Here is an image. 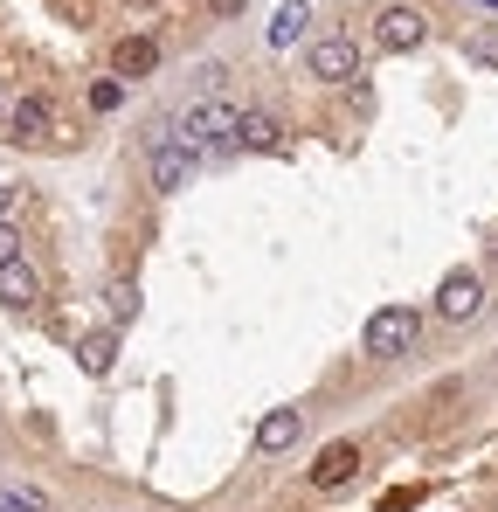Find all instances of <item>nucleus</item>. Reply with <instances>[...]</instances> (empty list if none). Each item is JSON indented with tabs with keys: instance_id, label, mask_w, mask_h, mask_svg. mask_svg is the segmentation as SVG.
I'll use <instances>...</instances> for the list:
<instances>
[{
	"instance_id": "obj_1",
	"label": "nucleus",
	"mask_w": 498,
	"mask_h": 512,
	"mask_svg": "<svg viewBox=\"0 0 498 512\" xmlns=\"http://www.w3.org/2000/svg\"><path fill=\"white\" fill-rule=\"evenodd\" d=\"M236 111H243V104H229V97H201V104H187V111L166 118V125H173V139H180L194 160H201V153H208V160H229V153H236Z\"/></svg>"
},
{
	"instance_id": "obj_2",
	"label": "nucleus",
	"mask_w": 498,
	"mask_h": 512,
	"mask_svg": "<svg viewBox=\"0 0 498 512\" xmlns=\"http://www.w3.org/2000/svg\"><path fill=\"white\" fill-rule=\"evenodd\" d=\"M415 340H422V312L415 305H381L367 319V360H402V353H415Z\"/></svg>"
},
{
	"instance_id": "obj_3",
	"label": "nucleus",
	"mask_w": 498,
	"mask_h": 512,
	"mask_svg": "<svg viewBox=\"0 0 498 512\" xmlns=\"http://www.w3.org/2000/svg\"><path fill=\"white\" fill-rule=\"evenodd\" d=\"M146 167H153V187H160V194H180L187 173H194V153L173 139V125H153V132H146Z\"/></svg>"
},
{
	"instance_id": "obj_4",
	"label": "nucleus",
	"mask_w": 498,
	"mask_h": 512,
	"mask_svg": "<svg viewBox=\"0 0 498 512\" xmlns=\"http://www.w3.org/2000/svg\"><path fill=\"white\" fill-rule=\"evenodd\" d=\"M422 35H429V14H422V7H381V14H374V49H381V56H402Z\"/></svg>"
},
{
	"instance_id": "obj_5",
	"label": "nucleus",
	"mask_w": 498,
	"mask_h": 512,
	"mask_svg": "<svg viewBox=\"0 0 498 512\" xmlns=\"http://www.w3.org/2000/svg\"><path fill=\"white\" fill-rule=\"evenodd\" d=\"M478 312H485V277H478V270H450V277L436 284V319H457V326H464V319H478Z\"/></svg>"
},
{
	"instance_id": "obj_6",
	"label": "nucleus",
	"mask_w": 498,
	"mask_h": 512,
	"mask_svg": "<svg viewBox=\"0 0 498 512\" xmlns=\"http://www.w3.org/2000/svg\"><path fill=\"white\" fill-rule=\"evenodd\" d=\"M305 70H312L319 84H353V77H360V49H353L346 35H326V42L305 49Z\"/></svg>"
},
{
	"instance_id": "obj_7",
	"label": "nucleus",
	"mask_w": 498,
	"mask_h": 512,
	"mask_svg": "<svg viewBox=\"0 0 498 512\" xmlns=\"http://www.w3.org/2000/svg\"><path fill=\"white\" fill-rule=\"evenodd\" d=\"M49 132H56V104H49V97H21V104L7 111V139H14V146H42Z\"/></svg>"
},
{
	"instance_id": "obj_8",
	"label": "nucleus",
	"mask_w": 498,
	"mask_h": 512,
	"mask_svg": "<svg viewBox=\"0 0 498 512\" xmlns=\"http://www.w3.org/2000/svg\"><path fill=\"white\" fill-rule=\"evenodd\" d=\"M0 305L35 312V305H42V270H35V263H21V256H7V263H0Z\"/></svg>"
},
{
	"instance_id": "obj_9",
	"label": "nucleus",
	"mask_w": 498,
	"mask_h": 512,
	"mask_svg": "<svg viewBox=\"0 0 498 512\" xmlns=\"http://www.w3.org/2000/svg\"><path fill=\"white\" fill-rule=\"evenodd\" d=\"M236 146H249V153H291V139H284V125L270 111H236Z\"/></svg>"
},
{
	"instance_id": "obj_10",
	"label": "nucleus",
	"mask_w": 498,
	"mask_h": 512,
	"mask_svg": "<svg viewBox=\"0 0 498 512\" xmlns=\"http://www.w3.org/2000/svg\"><path fill=\"white\" fill-rule=\"evenodd\" d=\"M111 70H118V77H153V70H160V42H153V35H125V42L111 49Z\"/></svg>"
},
{
	"instance_id": "obj_11",
	"label": "nucleus",
	"mask_w": 498,
	"mask_h": 512,
	"mask_svg": "<svg viewBox=\"0 0 498 512\" xmlns=\"http://www.w3.org/2000/svg\"><path fill=\"white\" fill-rule=\"evenodd\" d=\"M353 471H360V450H353V443H326L319 464H312V485H319V492H339Z\"/></svg>"
},
{
	"instance_id": "obj_12",
	"label": "nucleus",
	"mask_w": 498,
	"mask_h": 512,
	"mask_svg": "<svg viewBox=\"0 0 498 512\" xmlns=\"http://www.w3.org/2000/svg\"><path fill=\"white\" fill-rule=\"evenodd\" d=\"M298 436H305V416H298V409H270V416L256 423V450H270V457H277V450H291Z\"/></svg>"
},
{
	"instance_id": "obj_13",
	"label": "nucleus",
	"mask_w": 498,
	"mask_h": 512,
	"mask_svg": "<svg viewBox=\"0 0 498 512\" xmlns=\"http://www.w3.org/2000/svg\"><path fill=\"white\" fill-rule=\"evenodd\" d=\"M305 21H312V7H305V0H284L277 21H270V49H291V42L305 35Z\"/></svg>"
},
{
	"instance_id": "obj_14",
	"label": "nucleus",
	"mask_w": 498,
	"mask_h": 512,
	"mask_svg": "<svg viewBox=\"0 0 498 512\" xmlns=\"http://www.w3.org/2000/svg\"><path fill=\"white\" fill-rule=\"evenodd\" d=\"M104 305H111V326H132V319H139V284L111 277V284H104Z\"/></svg>"
},
{
	"instance_id": "obj_15",
	"label": "nucleus",
	"mask_w": 498,
	"mask_h": 512,
	"mask_svg": "<svg viewBox=\"0 0 498 512\" xmlns=\"http://www.w3.org/2000/svg\"><path fill=\"white\" fill-rule=\"evenodd\" d=\"M77 353H83V374H111V360H118V333H90Z\"/></svg>"
},
{
	"instance_id": "obj_16",
	"label": "nucleus",
	"mask_w": 498,
	"mask_h": 512,
	"mask_svg": "<svg viewBox=\"0 0 498 512\" xmlns=\"http://www.w3.org/2000/svg\"><path fill=\"white\" fill-rule=\"evenodd\" d=\"M464 56H471L478 70H498V21H485V28L464 35Z\"/></svg>"
},
{
	"instance_id": "obj_17",
	"label": "nucleus",
	"mask_w": 498,
	"mask_h": 512,
	"mask_svg": "<svg viewBox=\"0 0 498 512\" xmlns=\"http://www.w3.org/2000/svg\"><path fill=\"white\" fill-rule=\"evenodd\" d=\"M0 512H49V499L35 485H0Z\"/></svg>"
},
{
	"instance_id": "obj_18",
	"label": "nucleus",
	"mask_w": 498,
	"mask_h": 512,
	"mask_svg": "<svg viewBox=\"0 0 498 512\" xmlns=\"http://www.w3.org/2000/svg\"><path fill=\"white\" fill-rule=\"evenodd\" d=\"M125 104V77H104V84H90V111H118Z\"/></svg>"
},
{
	"instance_id": "obj_19",
	"label": "nucleus",
	"mask_w": 498,
	"mask_h": 512,
	"mask_svg": "<svg viewBox=\"0 0 498 512\" xmlns=\"http://www.w3.org/2000/svg\"><path fill=\"white\" fill-rule=\"evenodd\" d=\"M7 256H21V243H14V229L0 222V263H7Z\"/></svg>"
},
{
	"instance_id": "obj_20",
	"label": "nucleus",
	"mask_w": 498,
	"mask_h": 512,
	"mask_svg": "<svg viewBox=\"0 0 498 512\" xmlns=\"http://www.w3.org/2000/svg\"><path fill=\"white\" fill-rule=\"evenodd\" d=\"M7 208H14V180L0 173V222H7Z\"/></svg>"
},
{
	"instance_id": "obj_21",
	"label": "nucleus",
	"mask_w": 498,
	"mask_h": 512,
	"mask_svg": "<svg viewBox=\"0 0 498 512\" xmlns=\"http://www.w3.org/2000/svg\"><path fill=\"white\" fill-rule=\"evenodd\" d=\"M478 7H492V14H498V0H478Z\"/></svg>"
}]
</instances>
